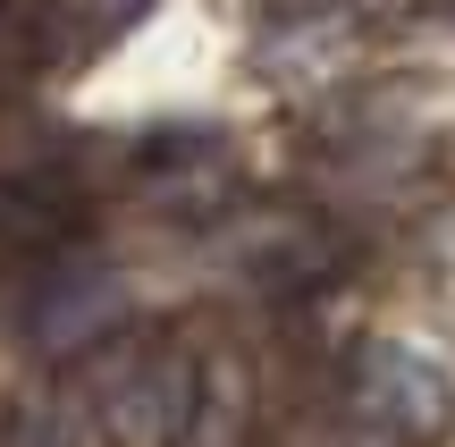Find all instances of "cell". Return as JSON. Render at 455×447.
<instances>
[{"label":"cell","instance_id":"obj_2","mask_svg":"<svg viewBox=\"0 0 455 447\" xmlns=\"http://www.w3.org/2000/svg\"><path fill=\"white\" fill-rule=\"evenodd\" d=\"M355 397H363V414H371L379 431L405 439V447L439 439L447 422H455V380L430 363L422 347H405V338H379V347H363Z\"/></svg>","mask_w":455,"mask_h":447},{"label":"cell","instance_id":"obj_4","mask_svg":"<svg viewBox=\"0 0 455 447\" xmlns=\"http://www.w3.org/2000/svg\"><path fill=\"white\" fill-rule=\"evenodd\" d=\"M0 447H84V439H76V422H68V405L17 397L9 414H0Z\"/></svg>","mask_w":455,"mask_h":447},{"label":"cell","instance_id":"obj_1","mask_svg":"<svg viewBox=\"0 0 455 447\" xmlns=\"http://www.w3.org/2000/svg\"><path fill=\"white\" fill-rule=\"evenodd\" d=\"M93 414L118 447H186L203 422V363L186 347H127L93 371Z\"/></svg>","mask_w":455,"mask_h":447},{"label":"cell","instance_id":"obj_3","mask_svg":"<svg viewBox=\"0 0 455 447\" xmlns=\"http://www.w3.org/2000/svg\"><path fill=\"white\" fill-rule=\"evenodd\" d=\"M101 330H118V279H93L84 270L76 287H51L43 304H34V338H43L51 355H68V347H93Z\"/></svg>","mask_w":455,"mask_h":447}]
</instances>
